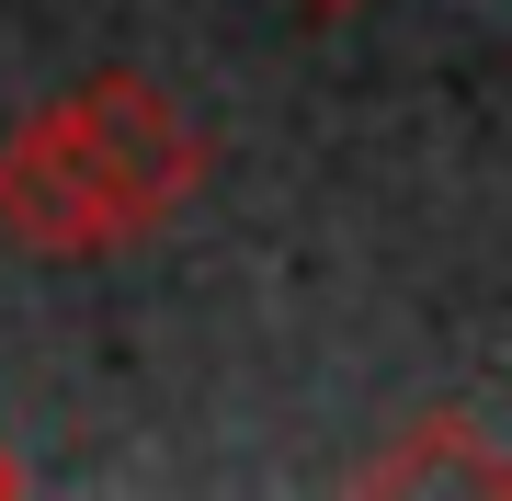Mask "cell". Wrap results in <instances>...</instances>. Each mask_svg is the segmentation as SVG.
Returning <instances> with one entry per match:
<instances>
[{"label": "cell", "mask_w": 512, "mask_h": 501, "mask_svg": "<svg viewBox=\"0 0 512 501\" xmlns=\"http://www.w3.org/2000/svg\"><path fill=\"white\" fill-rule=\"evenodd\" d=\"M57 114H69V137H80V160H92V183L114 194L126 240H148L160 217H183V205H194V183H205V137H194V114L171 103L160 80L92 69Z\"/></svg>", "instance_id": "6da1fadb"}, {"label": "cell", "mask_w": 512, "mask_h": 501, "mask_svg": "<svg viewBox=\"0 0 512 501\" xmlns=\"http://www.w3.org/2000/svg\"><path fill=\"white\" fill-rule=\"evenodd\" d=\"M0 240L35 251V262H114L126 251V217L92 183V160H80V137H69L57 103H35L0 137Z\"/></svg>", "instance_id": "7a4b0ae2"}, {"label": "cell", "mask_w": 512, "mask_h": 501, "mask_svg": "<svg viewBox=\"0 0 512 501\" xmlns=\"http://www.w3.org/2000/svg\"><path fill=\"white\" fill-rule=\"evenodd\" d=\"M353 490H365V501H444V490H456V501H512V456L490 445L478 410L444 399V410H410L399 445L353 467Z\"/></svg>", "instance_id": "3957f363"}, {"label": "cell", "mask_w": 512, "mask_h": 501, "mask_svg": "<svg viewBox=\"0 0 512 501\" xmlns=\"http://www.w3.org/2000/svg\"><path fill=\"white\" fill-rule=\"evenodd\" d=\"M296 12H319V23H330V12H365V0H296Z\"/></svg>", "instance_id": "277c9868"}, {"label": "cell", "mask_w": 512, "mask_h": 501, "mask_svg": "<svg viewBox=\"0 0 512 501\" xmlns=\"http://www.w3.org/2000/svg\"><path fill=\"white\" fill-rule=\"evenodd\" d=\"M12 490H23V467H12V456H0V501H12Z\"/></svg>", "instance_id": "5b68a950"}]
</instances>
